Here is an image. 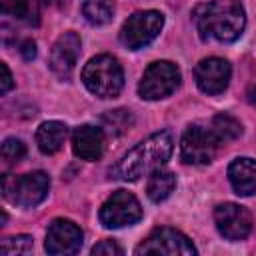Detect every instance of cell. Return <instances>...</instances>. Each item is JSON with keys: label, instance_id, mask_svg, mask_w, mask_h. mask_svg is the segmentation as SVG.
Returning <instances> with one entry per match:
<instances>
[{"label": "cell", "instance_id": "cell-1", "mask_svg": "<svg viewBox=\"0 0 256 256\" xmlns=\"http://www.w3.org/2000/svg\"><path fill=\"white\" fill-rule=\"evenodd\" d=\"M194 24L202 40L234 42L246 28V12L240 0H212L194 8Z\"/></svg>", "mask_w": 256, "mask_h": 256}, {"label": "cell", "instance_id": "cell-2", "mask_svg": "<svg viewBox=\"0 0 256 256\" xmlns=\"http://www.w3.org/2000/svg\"><path fill=\"white\" fill-rule=\"evenodd\" d=\"M174 150V140L170 130H160L138 142L132 150H128L118 164L112 168V176L126 180V182H136L142 176L152 174L154 170L162 168L168 158L172 156Z\"/></svg>", "mask_w": 256, "mask_h": 256}, {"label": "cell", "instance_id": "cell-3", "mask_svg": "<svg viewBox=\"0 0 256 256\" xmlns=\"http://www.w3.org/2000/svg\"><path fill=\"white\" fill-rule=\"evenodd\" d=\"M82 82L98 98H114L124 86V70L118 58L110 54H98L88 60L82 70Z\"/></svg>", "mask_w": 256, "mask_h": 256}, {"label": "cell", "instance_id": "cell-4", "mask_svg": "<svg viewBox=\"0 0 256 256\" xmlns=\"http://www.w3.org/2000/svg\"><path fill=\"white\" fill-rule=\"evenodd\" d=\"M50 190V178L42 170H34L22 176L4 174L2 176V194L6 200L20 208H34L38 206Z\"/></svg>", "mask_w": 256, "mask_h": 256}, {"label": "cell", "instance_id": "cell-5", "mask_svg": "<svg viewBox=\"0 0 256 256\" xmlns=\"http://www.w3.org/2000/svg\"><path fill=\"white\" fill-rule=\"evenodd\" d=\"M142 214H144L142 206L132 192L116 190L102 204L98 218H100V224L104 228L116 230V228H124V226H132V224L140 222Z\"/></svg>", "mask_w": 256, "mask_h": 256}, {"label": "cell", "instance_id": "cell-6", "mask_svg": "<svg viewBox=\"0 0 256 256\" xmlns=\"http://www.w3.org/2000/svg\"><path fill=\"white\" fill-rule=\"evenodd\" d=\"M164 16L158 10H138L122 24L120 42L128 50H140L148 46L162 30Z\"/></svg>", "mask_w": 256, "mask_h": 256}, {"label": "cell", "instance_id": "cell-7", "mask_svg": "<svg viewBox=\"0 0 256 256\" xmlns=\"http://www.w3.org/2000/svg\"><path fill=\"white\" fill-rule=\"evenodd\" d=\"M180 84V70L170 60L152 62L138 84V94L144 100H162L168 98Z\"/></svg>", "mask_w": 256, "mask_h": 256}, {"label": "cell", "instance_id": "cell-8", "mask_svg": "<svg viewBox=\"0 0 256 256\" xmlns=\"http://www.w3.org/2000/svg\"><path fill=\"white\" fill-rule=\"evenodd\" d=\"M218 140L210 128L190 124L180 140V158L184 164H210L218 152Z\"/></svg>", "mask_w": 256, "mask_h": 256}, {"label": "cell", "instance_id": "cell-9", "mask_svg": "<svg viewBox=\"0 0 256 256\" xmlns=\"http://www.w3.org/2000/svg\"><path fill=\"white\" fill-rule=\"evenodd\" d=\"M134 254H184V256H190V254H196V248L194 244L188 240L186 234H182L180 230L176 228H170V226H162V228H156L152 230L134 250Z\"/></svg>", "mask_w": 256, "mask_h": 256}, {"label": "cell", "instance_id": "cell-10", "mask_svg": "<svg viewBox=\"0 0 256 256\" xmlns=\"http://www.w3.org/2000/svg\"><path fill=\"white\" fill-rule=\"evenodd\" d=\"M82 238H84V234L76 222H72L68 218H56L50 222V226L46 230L44 248L48 254H54V256L76 254L82 248Z\"/></svg>", "mask_w": 256, "mask_h": 256}, {"label": "cell", "instance_id": "cell-11", "mask_svg": "<svg viewBox=\"0 0 256 256\" xmlns=\"http://www.w3.org/2000/svg\"><path fill=\"white\" fill-rule=\"evenodd\" d=\"M214 224L226 240L238 242L244 240L252 230V216L250 212L234 202H224L214 208Z\"/></svg>", "mask_w": 256, "mask_h": 256}, {"label": "cell", "instance_id": "cell-12", "mask_svg": "<svg viewBox=\"0 0 256 256\" xmlns=\"http://www.w3.org/2000/svg\"><path fill=\"white\" fill-rule=\"evenodd\" d=\"M230 76H232L230 62L224 60V58H218V56L204 58V60H200V62L196 64V68H194L196 84H198V88H200L204 94H208V96H218V94H222V92L228 88Z\"/></svg>", "mask_w": 256, "mask_h": 256}, {"label": "cell", "instance_id": "cell-13", "mask_svg": "<svg viewBox=\"0 0 256 256\" xmlns=\"http://www.w3.org/2000/svg\"><path fill=\"white\" fill-rule=\"evenodd\" d=\"M80 36L76 32H64L62 36H58V40L54 42L52 50H50V70L60 78V80H68L78 64L80 58Z\"/></svg>", "mask_w": 256, "mask_h": 256}, {"label": "cell", "instance_id": "cell-14", "mask_svg": "<svg viewBox=\"0 0 256 256\" xmlns=\"http://www.w3.org/2000/svg\"><path fill=\"white\" fill-rule=\"evenodd\" d=\"M72 150L82 160H98L104 154V130L100 126H78L72 132Z\"/></svg>", "mask_w": 256, "mask_h": 256}, {"label": "cell", "instance_id": "cell-15", "mask_svg": "<svg viewBox=\"0 0 256 256\" xmlns=\"http://www.w3.org/2000/svg\"><path fill=\"white\" fill-rule=\"evenodd\" d=\"M228 180L238 196H252L256 192V160L248 156L234 158L228 166Z\"/></svg>", "mask_w": 256, "mask_h": 256}, {"label": "cell", "instance_id": "cell-16", "mask_svg": "<svg viewBox=\"0 0 256 256\" xmlns=\"http://www.w3.org/2000/svg\"><path fill=\"white\" fill-rule=\"evenodd\" d=\"M68 136V126L60 120H48V122H42L36 130V144L40 148L42 154H56L64 140Z\"/></svg>", "mask_w": 256, "mask_h": 256}, {"label": "cell", "instance_id": "cell-17", "mask_svg": "<svg viewBox=\"0 0 256 256\" xmlns=\"http://www.w3.org/2000/svg\"><path fill=\"white\" fill-rule=\"evenodd\" d=\"M176 188V176L170 172V170H154L148 178V184H146V194L152 202L160 204L164 202Z\"/></svg>", "mask_w": 256, "mask_h": 256}, {"label": "cell", "instance_id": "cell-18", "mask_svg": "<svg viewBox=\"0 0 256 256\" xmlns=\"http://www.w3.org/2000/svg\"><path fill=\"white\" fill-rule=\"evenodd\" d=\"M210 130L212 134L216 136L218 144H228L232 140H236L240 134H242V124L232 116V114H226V112H220L212 118L210 122Z\"/></svg>", "mask_w": 256, "mask_h": 256}, {"label": "cell", "instance_id": "cell-19", "mask_svg": "<svg viewBox=\"0 0 256 256\" xmlns=\"http://www.w3.org/2000/svg\"><path fill=\"white\" fill-rule=\"evenodd\" d=\"M82 14L88 24L104 26L114 16V0H84Z\"/></svg>", "mask_w": 256, "mask_h": 256}, {"label": "cell", "instance_id": "cell-20", "mask_svg": "<svg viewBox=\"0 0 256 256\" xmlns=\"http://www.w3.org/2000/svg\"><path fill=\"white\" fill-rule=\"evenodd\" d=\"M2 10L16 20H26L30 24H38V10L32 0H2Z\"/></svg>", "mask_w": 256, "mask_h": 256}, {"label": "cell", "instance_id": "cell-21", "mask_svg": "<svg viewBox=\"0 0 256 256\" xmlns=\"http://www.w3.org/2000/svg\"><path fill=\"white\" fill-rule=\"evenodd\" d=\"M132 122H134V118H132L130 110H124V108L110 110L102 116V130L110 132L112 136H118V134L126 132L132 126Z\"/></svg>", "mask_w": 256, "mask_h": 256}, {"label": "cell", "instance_id": "cell-22", "mask_svg": "<svg viewBox=\"0 0 256 256\" xmlns=\"http://www.w3.org/2000/svg\"><path fill=\"white\" fill-rule=\"evenodd\" d=\"M34 248V238L28 236V234H18V236H8L2 240V246H0V252L4 256H10V254H26Z\"/></svg>", "mask_w": 256, "mask_h": 256}, {"label": "cell", "instance_id": "cell-23", "mask_svg": "<svg viewBox=\"0 0 256 256\" xmlns=\"http://www.w3.org/2000/svg\"><path fill=\"white\" fill-rule=\"evenodd\" d=\"M24 156H26V146H24V142L20 138L10 136V138H6L2 142V160L6 164H16Z\"/></svg>", "mask_w": 256, "mask_h": 256}, {"label": "cell", "instance_id": "cell-24", "mask_svg": "<svg viewBox=\"0 0 256 256\" xmlns=\"http://www.w3.org/2000/svg\"><path fill=\"white\" fill-rule=\"evenodd\" d=\"M90 252H92L94 256H96V254H98V256H120V254H122V248H120L114 240H102V242L94 244Z\"/></svg>", "mask_w": 256, "mask_h": 256}, {"label": "cell", "instance_id": "cell-25", "mask_svg": "<svg viewBox=\"0 0 256 256\" xmlns=\"http://www.w3.org/2000/svg\"><path fill=\"white\" fill-rule=\"evenodd\" d=\"M0 70H2V80H0V94H8L14 86V80H12V72L8 68L6 62H0Z\"/></svg>", "mask_w": 256, "mask_h": 256}, {"label": "cell", "instance_id": "cell-26", "mask_svg": "<svg viewBox=\"0 0 256 256\" xmlns=\"http://www.w3.org/2000/svg\"><path fill=\"white\" fill-rule=\"evenodd\" d=\"M20 54H22V58L24 60H32L34 56H36V42L34 40H24L22 44H20Z\"/></svg>", "mask_w": 256, "mask_h": 256}]
</instances>
